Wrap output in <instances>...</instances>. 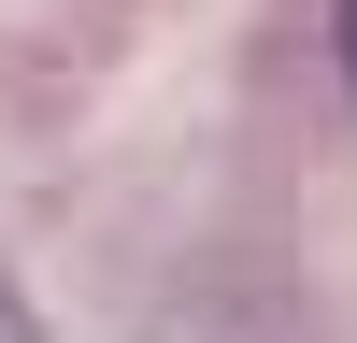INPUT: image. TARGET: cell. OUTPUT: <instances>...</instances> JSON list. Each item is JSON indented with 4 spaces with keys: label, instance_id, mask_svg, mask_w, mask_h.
<instances>
[{
    "label": "cell",
    "instance_id": "1",
    "mask_svg": "<svg viewBox=\"0 0 357 343\" xmlns=\"http://www.w3.org/2000/svg\"><path fill=\"white\" fill-rule=\"evenodd\" d=\"M0 343H43V314L15 300V272H0Z\"/></svg>",
    "mask_w": 357,
    "mask_h": 343
},
{
    "label": "cell",
    "instance_id": "2",
    "mask_svg": "<svg viewBox=\"0 0 357 343\" xmlns=\"http://www.w3.org/2000/svg\"><path fill=\"white\" fill-rule=\"evenodd\" d=\"M343 86H357V0H343Z\"/></svg>",
    "mask_w": 357,
    "mask_h": 343
}]
</instances>
